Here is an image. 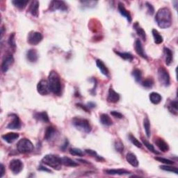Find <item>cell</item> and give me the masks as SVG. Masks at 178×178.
<instances>
[{
	"label": "cell",
	"instance_id": "4316f807",
	"mask_svg": "<svg viewBox=\"0 0 178 178\" xmlns=\"http://www.w3.org/2000/svg\"><path fill=\"white\" fill-rule=\"evenodd\" d=\"M61 161H62V164L68 167H76L79 166V164L77 163L76 161L71 159L70 158L67 157H63L61 158Z\"/></svg>",
	"mask_w": 178,
	"mask_h": 178
},
{
	"label": "cell",
	"instance_id": "9a60e30c",
	"mask_svg": "<svg viewBox=\"0 0 178 178\" xmlns=\"http://www.w3.org/2000/svg\"><path fill=\"white\" fill-rule=\"evenodd\" d=\"M118 10L120 13L121 14V15H122L124 18L127 19V20L128 21L129 23H131L132 20V15L130 14V13L129 12V11H127V9L125 8L124 4H122V3L119 2L118 4Z\"/></svg>",
	"mask_w": 178,
	"mask_h": 178
},
{
	"label": "cell",
	"instance_id": "277c9868",
	"mask_svg": "<svg viewBox=\"0 0 178 178\" xmlns=\"http://www.w3.org/2000/svg\"><path fill=\"white\" fill-rule=\"evenodd\" d=\"M72 124L77 129L84 133L88 134L91 132L92 127L89 123V121L85 118L74 117L72 120Z\"/></svg>",
	"mask_w": 178,
	"mask_h": 178
},
{
	"label": "cell",
	"instance_id": "f5cc1de1",
	"mask_svg": "<svg viewBox=\"0 0 178 178\" xmlns=\"http://www.w3.org/2000/svg\"><path fill=\"white\" fill-rule=\"evenodd\" d=\"M88 107L89 108V109H90V108H94L95 106V104H94V103H93V102H89V103H88Z\"/></svg>",
	"mask_w": 178,
	"mask_h": 178
},
{
	"label": "cell",
	"instance_id": "f907efd6",
	"mask_svg": "<svg viewBox=\"0 0 178 178\" xmlns=\"http://www.w3.org/2000/svg\"><path fill=\"white\" fill-rule=\"evenodd\" d=\"M1 173H0V177H2L3 176H4V175L6 173V170H5V168H4V166L2 164H1Z\"/></svg>",
	"mask_w": 178,
	"mask_h": 178
},
{
	"label": "cell",
	"instance_id": "7bdbcfd3",
	"mask_svg": "<svg viewBox=\"0 0 178 178\" xmlns=\"http://www.w3.org/2000/svg\"><path fill=\"white\" fill-rule=\"evenodd\" d=\"M114 147H115L116 150L118 152V153H122V152H123L124 145H123V143H122L121 141L116 140L115 141V143H114Z\"/></svg>",
	"mask_w": 178,
	"mask_h": 178
},
{
	"label": "cell",
	"instance_id": "5b68a950",
	"mask_svg": "<svg viewBox=\"0 0 178 178\" xmlns=\"http://www.w3.org/2000/svg\"><path fill=\"white\" fill-rule=\"evenodd\" d=\"M18 151L22 154H27L33 152L34 147L31 141L28 138H22L17 144Z\"/></svg>",
	"mask_w": 178,
	"mask_h": 178
},
{
	"label": "cell",
	"instance_id": "e575fe53",
	"mask_svg": "<svg viewBox=\"0 0 178 178\" xmlns=\"http://www.w3.org/2000/svg\"><path fill=\"white\" fill-rule=\"evenodd\" d=\"M142 143H143V144L145 145V146L146 147L150 152H152V153H153L154 154H159V153L158 151L155 150V148L153 146V145H152L150 143H149V142L146 140V139L142 138Z\"/></svg>",
	"mask_w": 178,
	"mask_h": 178
},
{
	"label": "cell",
	"instance_id": "f1b7e54d",
	"mask_svg": "<svg viewBox=\"0 0 178 178\" xmlns=\"http://www.w3.org/2000/svg\"><path fill=\"white\" fill-rule=\"evenodd\" d=\"M164 53H165V57H166V63L167 66H170L172 63L173 60V54L172 51L170 50L169 48L165 47L164 48Z\"/></svg>",
	"mask_w": 178,
	"mask_h": 178
},
{
	"label": "cell",
	"instance_id": "f6af8a7d",
	"mask_svg": "<svg viewBox=\"0 0 178 178\" xmlns=\"http://www.w3.org/2000/svg\"><path fill=\"white\" fill-rule=\"evenodd\" d=\"M145 6H146V7L148 8V13L150 14V15H153L154 14V6L149 2H145Z\"/></svg>",
	"mask_w": 178,
	"mask_h": 178
},
{
	"label": "cell",
	"instance_id": "44dd1931",
	"mask_svg": "<svg viewBox=\"0 0 178 178\" xmlns=\"http://www.w3.org/2000/svg\"><path fill=\"white\" fill-rule=\"evenodd\" d=\"M105 173L112 175H129L131 172L125 169H106L104 170Z\"/></svg>",
	"mask_w": 178,
	"mask_h": 178
},
{
	"label": "cell",
	"instance_id": "f546056e",
	"mask_svg": "<svg viewBox=\"0 0 178 178\" xmlns=\"http://www.w3.org/2000/svg\"><path fill=\"white\" fill-rule=\"evenodd\" d=\"M114 52L119 56L121 58H122V59L126 60V61H132V60L134 59V56L132 54L129 53V52H121V51H116L114 50Z\"/></svg>",
	"mask_w": 178,
	"mask_h": 178
},
{
	"label": "cell",
	"instance_id": "681fc988",
	"mask_svg": "<svg viewBox=\"0 0 178 178\" xmlns=\"http://www.w3.org/2000/svg\"><path fill=\"white\" fill-rule=\"evenodd\" d=\"M38 170H42V171H45V172H48V173H51V171L50 169H48L47 167H45L43 166H40L38 168Z\"/></svg>",
	"mask_w": 178,
	"mask_h": 178
},
{
	"label": "cell",
	"instance_id": "ba28073f",
	"mask_svg": "<svg viewBox=\"0 0 178 178\" xmlns=\"http://www.w3.org/2000/svg\"><path fill=\"white\" fill-rule=\"evenodd\" d=\"M57 10L66 11L67 10V5L66 3L63 1H58V0L51 1L49 6V11L53 12Z\"/></svg>",
	"mask_w": 178,
	"mask_h": 178
},
{
	"label": "cell",
	"instance_id": "836d02e7",
	"mask_svg": "<svg viewBox=\"0 0 178 178\" xmlns=\"http://www.w3.org/2000/svg\"><path fill=\"white\" fill-rule=\"evenodd\" d=\"M28 1H23V0H14V1H12V4L16 8L19 9H24L28 4Z\"/></svg>",
	"mask_w": 178,
	"mask_h": 178
},
{
	"label": "cell",
	"instance_id": "8fae6325",
	"mask_svg": "<svg viewBox=\"0 0 178 178\" xmlns=\"http://www.w3.org/2000/svg\"><path fill=\"white\" fill-rule=\"evenodd\" d=\"M14 63V58L13 57V55L8 54L4 58V59L2 61V66H1V69L2 71L4 73H6L8 70L9 67L12 66Z\"/></svg>",
	"mask_w": 178,
	"mask_h": 178
},
{
	"label": "cell",
	"instance_id": "ac0fdd59",
	"mask_svg": "<svg viewBox=\"0 0 178 178\" xmlns=\"http://www.w3.org/2000/svg\"><path fill=\"white\" fill-rule=\"evenodd\" d=\"M57 134V130L55 127H52V126H50L46 129L45 133V137L44 138L47 141H50L53 140V138L56 137Z\"/></svg>",
	"mask_w": 178,
	"mask_h": 178
},
{
	"label": "cell",
	"instance_id": "9c48e42d",
	"mask_svg": "<svg viewBox=\"0 0 178 178\" xmlns=\"http://www.w3.org/2000/svg\"><path fill=\"white\" fill-rule=\"evenodd\" d=\"M23 163H22V161L20 159H12L10 161V163H9V169L15 175L20 173L22 169H23Z\"/></svg>",
	"mask_w": 178,
	"mask_h": 178
},
{
	"label": "cell",
	"instance_id": "1f68e13d",
	"mask_svg": "<svg viewBox=\"0 0 178 178\" xmlns=\"http://www.w3.org/2000/svg\"><path fill=\"white\" fill-rule=\"evenodd\" d=\"M168 109L170 113L174 115H177V100H173L170 101L168 105Z\"/></svg>",
	"mask_w": 178,
	"mask_h": 178
},
{
	"label": "cell",
	"instance_id": "d4e9b609",
	"mask_svg": "<svg viewBox=\"0 0 178 178\" xmlns=\"http://www.w3.org/2000/svg\"><path fill=\"white\" fill-rule=\"evenodd\" d=\"M34 118H35L38 121H42L43 122H49L50 119L47 112H38L34 114Z\"/></svg>",
	"mask_w": 178,
	"mask_h": 178
},
{
	"label": "cell",
	"instance_id": "ee69618b",
	"mask_svg": "<svg viewBox=\"0 0 178 178\" xmlns=\"http://www.w3.org/2000/svg\"><path fill=\"white\" fill-rule=\"evenodd\" d=\"M154 159L157 161H159V162H161V163H163L164 164H166V165H173V164H175L174 161L169 160V159H167L161 157H155Z\"/></svg>",
	"mask_w": 178,
	"mask_h": 178
},
{
	"label": "cell",
	"instance_id": "4dcf8cb0",
	"mask_svg": "<svg viewBox=\"0 0 178 178\" xmlns=\"http://www.w3.org/2000/svg\"><path fill=\"white\" fill-rule=\"evenodd\" d=\"M152 33H153V35L154 37V40L155 43L159 45V44H161L163 43L164 39H163L162 35L159 34V32L157 30H154V29H153V31H152Z\"/></svg>",
	"mask_w": 178,
	"mask_h": 178
},
{
	"label": "cell",
	"instance_id": "74e56055",
	"mask_svg": "<svg viewBox=\"0 0 178 178\" xmlns=\"http://www.w3.org/2000/svg\"><path fill=\"white\" fill-rule=\"evenodd\" d=\"M85 153H87L88 154H89V155H90V156L95 157L96 159L99 161H102L105 160L104 158H102L101 156L98 155V153H97L95 150H90V149H86V150H85Z\"/></svg>",
	"mask_w": 178,
	"mask_h": 178
},
{
	"label": "cell",
	"instance_id": "484cf974",
	"mask_svg": "<svg viewBox=\"0 0 178 178\" xmlns=\"http://www.w3.org/2000/svg\"><path fill=\"white\" fill-rule=\"evenodd\" d=\"M149 98H150V102L154 105L159 104L161 101V100H162V98H161V96L159 93L156 92L151 93L150 95H149Z\"/></svg>",
	"mask_w": 178,
	"mask_h": 178
},
{
	"label": "cell",
	"instance_id": "8992f818",
	"mask_svg": "<svg viewBox=\"0 0 178 178\" xmlns=\"http://www.w3.org/2000/svg\"><path fill=\"white\" fill-rule=\"evenodd\" d=\"M158 79L161 84L164 86H168L170 85V79L167 70L164 67L161 66L158 69Z\"/></svg>",
	"mask_w": 178,
	"mask_h": 178
},
{
	"label": "cell",
	"instance_id": "7dc6e473",
	"mask_svg": "<svg viewBox=\"0 0 178 178\" xmlns=\"http://www.w3.org/2000/svg\"><path fill=\"white\" fill-rule=\"evenodd\" d=\"M111 116H114V117L119 118V119H122V118H123V115H122L121 113H120L118 111H111Z\"/></svg>",
	"mask_w": 178,
	"mask_h": 178
},
{
	"label": "cell",
	"instance_id": "30bf717a",
	"mask_svg": "<svg viewBox=\"0 0 178 178\" xmlns=\"http://www.w3.org/2000/svg\"><path fill=\"white\" fill-rule=\"evenodd\" d=\"M37 91L41 95H46L50 92L48 81L41 79L37 84Z\"/></svg>",
	"mask_w": 178,
	"mask_h": 178
},
{
	"label": "cell",
	"instance_id": "3957f363",
	"mask_svg": "<svg viewBox=\"0 0 178 178\" xmlns=\"http://www.w3.org/2000/svg\"><path fill=\"white\" fill-rule=\"evenodd\" d=\"M42 164L51 168H54L55 170H60L61 168V165H62V161H61V158L57 155L54 154H47L42 159Z\"/></svg>",
	"mask_w": 178,
	"mask_h": 178
},
{
	"label": "cell",
	"instance_id": "603a6c76",
	"mask_svg": "<svg viewBox=\"0 0 178 178\" xmlns=\"http://www.w3.org/2000/svg\"><path fill=\"white\" fill-rule=\"evenodd\" d=\"M96 66L98 67V69L100 70V72L102 73V74H104L105 76L109 77V70L107 68V67L106 66L105 63L103 62L102 60L100 59H97L96 60Z\"/></svg>",
	"mask_w": 178,
	"mask_h": 178
},
{
	"label": "cell",
	"instance_id": "4fadbf2b",
	"mask_svg": "<svg viewBox=\"0 0 178 178\" xmlns=\"http://www.w3.org/2000/svg\"><path fill=\"white\" fill-rule=\"evenodd\" d=\"M134 49H135L136 52H137V54L138 55V56L143 58V59H148V55L146 54V53H145L143 45H142L141 40L139 39H137L135 41Z\"/></svg>",
	"mask_w": 178,
	"mask_h": 178
},
{
	"label": "cell",
	"instance_id": "b9f144b4",
	"mask_svg": "<svg viewBox=\"0 0 178 178\" xmlns=\"http://www.w3.org/2000/svg\"><path fill=\"white\" fill-rule=\"evenodd\" d=\"M160 168L161 170L165 171H168V172L175 173V174H178V169L176 167L171 166L170 165H167V166H161Z\"/></svg>",
	"mask_w": 178,
	"mask_h": 178
},
{
	"label": "cell",
	"instance_id": "cb8c5ba5",
	"mask_svg": "<svg viewBox=\"0 0 178 178\" xmlns=\"http://www.w3.org/2000/svg\"><path fill=\"white\" fill-rule=\"evenodd\" d=\"M134 29L138 36L140 37L142 40L145 41V40H146V34H145V31H144L143 29L138 24V22H137L134 24Z\"/></svg>",
	"mask_w": 178,
	"mask_h": 178
},
{
	"label": "cell",
	"instance_id": "7402d4cb",
	"mask_svg": "<svg viewBox=\"0 0 178 178\" xmlns=\"http://www.w3.org/2000/svg\"><path fill=\"white\" fill-rule=\"evenodd\" d=\"M26 57H27V59L31 63L36 62L38 59V55L36 50L31 49L28 50L27 51V54H26Z\"/></svg>",
	"mask_w": 178,
	"mask_h": 178
},
{
	"label": "cell",
	"instance_id": "e0dca14e",
	"mask_svg": "<svg viewBox=\"0 0 178 178\" xmlns=\"http://www.w3.org/2000/svg\"><path fill=\"white\" fill-rule=\"evenodd\" d=\"M28 11L30 13L31 15L34 17L38 18L39 15V2L38 1H32L31 4L29 7Z\"/></svg>",
	"mask_w": 178,
	"mask_h": 178
},
{
	"label": "cell",
	"instance_id": "83f0119b",
	"mask_svg": "<svg viewBox=\"0 0 178 178\" xmlns=\"http://www.w3.org/2000/svg\"><path fill=\"white\" fill-rule=\"evenodd\" d=\"M100 122L105 126H111L113 125V121L109 116L106 114H102L100 116Z\"/></svg>",
	"mask_w": 178,
	"mask_h": 178
},
{
	"label": "cell",
	"instance_id": "d6986e66",
	"mask_svg": "<svg viewBox=\"0 0 178 178\" xmlns=\"http://www.w3.org/2000/svg\"><path fill=\"white\" fill-rule=\"evenodd\" d=\"M19 137H20V136H19V134L14 133V132H10V133L2 135V138L3 140L6 142V143L11 144L17 140V139L19 138Z\"/></svg>",
	"mask_w": 178,
	"mask_h": 178
},
{
	"label": "cell",
	"instance_id": "6da1fadb",
	"mask_svg": "<svg viewBox=\"0 0 178 178\" xmlns=\"http://www.w3.org/2000/svg\"><path fill=\"white\" fill-rule=\"evenodd\" d=\"M155 21L161 29L169 28L172 24V13L168 8H161L157 13Z\"/></svg>",
	"mask_w": 178,
	"mask_h": 178
},
{
	"label": "cell",
	"instance_id": "8d00e7d4",
	"mask_svg": "<svg viewBox=\"0 0 178 178\" xmlns=\"http://www.w3.org/2000/svg\"><path fill=\"white\" fill-rule=\"evenodd\" d=\"M132 76L134 78L135 81L137 82H140L142 79V72L141 70L136 68L133 71H132Z\"/></svg>",
	"mask_w": 178,
	"mask_h": 178
},
{
	"label": "cell",
	"instance_id": "52a82bcc",
	"mask_svg": "<svg viewBox=\"0 0 178 178\" xmlns=\"http://www.w3.org/2000/svg\"><path fill=\"white\" fill-rule=\"evenodd\" d=\"M43 35L40 32L31 31L28 34L27 42L31 45H36L40 43L43 40Z\"/></svg>",
	"mask_w": 178,
	"mask_h": 178
},
{
	"label": "cell",
	"instance_id": "f35d334b",
	"mask_svg": "<svg viewBox=\"0 0 178 178\" xmlns=\"http://www.w3.org/2000/svg\"><path fill=\"white\" fill-rule=\"evenodd\" d=\"M70 153L74 155V156H78V157H83L84 155V153L79 148H70Z\"/></svg>",
	"mask_w": 178,
	"mask_h": 178
},
{
	"label": "cell",
	"instance_id": "ab89813d",
	"mask_svg": "<svg viewBox=\"0 0 178 178\" xmlns=\"http://www.w3.org/2000/svg\"><path fill=\"white\" fill-rule=\"evenodd\" d=\"M141 84H142V86L145 87V88L150 89V88H152V87H153V84H154V81H153V79L151 78V77H149V78H147L146 79H145L144 81H143Z\"/></svg>",
	"mask_w": 178,
	"mask_h": 178
},
{
	"label": "cell",
	"instance_id": "7c38bea8",
	"mask_svg": "<svg viewBox=\"0 0 178 178\" xmlns=\"http://www.w3.org/2000/svg\"><path fill=\"white\" fill-rule=\"evenodd\" d=\"M11 118L13 119V121L10 122L7 125V128L9 129H18L21 127V121L20 118L18 117L17 114H11L9 115Z\"/></svg>",
	"mask_w": 178,
	"mask_h": 178
},
{
	"label": "cell",
	"instance_id": "d6a6232c",
	"mask_svg": "<svg viewBox=\"0 0 178 178\" xmlns=\"http://www.w3.org/2000/svg\"><path fill=\"white\" fill-rule=\"evenodd\" d=\"M143 127H144L145 134H146L147 137L150 138V135H151L150 122V121H149V119L147 117H145L143 120Z\"/></svg>",
	"mask_w": 178,
	"mask_h": 178
},
{
	"label": "cell",
	"instance_id": "816d5d0a",
	"mask_svg": "<svg viewBox=\"0 0 178 178\" xmlns=\"http://www.w3.org/2000/svg\"><path fill=\"white\" fill-rule=\"evenodd\" d=\"M67 146H68V141L66 140L65 141V142H64V143H63V145H62V146H61V149H62L63 150V151H65V150H66V149L67 148Z\"/></svg>",
	"mask_w": 178,
	"mask_h": 178
},
{
	"label": "cell",
	"instance_id": "2e32d148",
	"mask_svg": "<svg viewBox=\"0 0 178 178\" xmlns=\"http://www.w3.org/2000/svg\"><path fill=\"white\" fill-rule=\"evenodd\" d=\"M154 143L156 144L157 148L159 149L161 152H163V153H166V152L169 150V145H168V143L163 138L157 137L154 140Z\"/></svg>",
	"mask_w": 178,
	"mask_h": 178
},
{
	"label": "cell",
	"instance_id": "bcb514c9",
	"mask_svg": "<svg viewBox=\"0 0 178 178\" xmlns=\"http://www.w3.org/2000/svg\"><path fill=\"white\" fill-rule=\"evenodd\" d=\"M81 3L84 6H86L88 8H90L93 6V7H94L96 4H98V2H93V1H84V2H81Z\"/></svg>",
	"mask_w": 178,
	"mask_h": 178
},
{
	"label": "cell",
	"instance_id": "60d3db41",
	"mask_svg": "<svg viewBox=\"0 0 178 178\" xmlns=\"http://www.w3.org/2000/svg\"><path fill=\"white\" fill-rule=\"evenodd\" d=\"M129 141H131V143L133 145H134L136 147L139 148H141L142 147L141 143L138 140L137 138L134 137V136H133V135L130 134L129 135Z\"/></svg>",
	"mask_w": 178,
	"mask_h": 178
},
{
	"label": "cell",
	"instance_id": "d590c367",
	"mask_svg": "<svg viewBox=\"0 0 178 178\" xmlns=\"http://www.w3.org/2000/svg\"><path fill=\"white\" fill-rule=\"evenodd\" d=\"M8 43L9 45V46L11 47V49L13 50V51H15L16 50V43H15V34L12 33L10 36L8 38Z\"/></svg>",
	"mask_w": 178,
	"mask_h": 178
},
{
	"label": "cell",
	"instance_id": "c3c4849f",
	"mask_svg": "<svg viewBox=\"0 0 178 178\" xmlns=\"http://www.w3.org/2000/svg\"><path fill=\"white\" fill-rule=\"evenodd\" d=\"M78 107L81 108L82 109L84 110V111H86V112H88L89 113L90 112V109L88 107V106H86V105H84L82 104H80V103H78V104H77L76 105Z\"/></svg>",
	"mask_w": 178,
	"mask_h": 178
},
{
	"label": "cell",
	"instance_id": "7a4b0ae2",
	"mask_svg": "<svg viewBox=\"0 0 178 178\" xmlns=\"http://www.w3.org/2000/svg\"><path fill=\"white\" fill-rule=\"evenodd\" d=\"M48 84L51 93L59 95L61 93V82L59 74L55 70H51L48 76Z\"/></svg>",
	"mask_w": 178,
	"mask_h": 178
},
{
	"label": "cell",
	"instance_id": "5bb4252c",
	"mask_svg": "<svg viewBox=\"0 0 178 178\" xmlns=\"http://www.w3.org/2000/svg\"><path fill=\"white\" fill-rule=\"evenodd\" d=\"M120 97L119 93L116 92L114 89L112 87H110L108 93V96H107V102L110 103H117L120 100Z\"/></svg>",
	"mask_w": 178,
	"mask_h": 178
},
{
	"label": "cell",
	"instance_id": "ffe728a7",
	"mask_svg": "<svg viewBox=\"0 0 178 178\" xmlns=\"http://www.w3.org/2000/svg\"><path fill=\"white\" fill-rule=\"evenodd\" d=\"M126 160H127V162L133 167L137 168L138 166L139 165L138 160L137 156H136L134 153H129L126 154Z\"/></svg>",
	"mask_w": 178,
	"mask_h": 178
}]
</instances>
